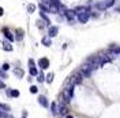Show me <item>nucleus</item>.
Here are the masks:
<instances>
[{"mask_svg": "<svg viewBox=\"0 0 120 118\" xmlns=\"http://www.w3.org/2000/svg\"><path fill=\"white\" fill-rule=\"evenodd\" d=\"M38 102H40L41 106H44V107H48V106H49V103H48V100H46L45 96H40V97H38Z\"/></svg>", "mask_w": 120, "mask_h": 118, "instance_id": "11", "label": "nucleus"}, {"mask_svg": "<svg viewBox=\"0 0 120 118\" xmlns=\"http://www.w3.org/2000/svg\"><path fill=\"white\" fill-rule=\"evenodd\" d=\"M30 76H38V72L36 67H30Z\"/></svg>", "mask_w": 120, "mask_h": 118, "instance_id": "21", "label": "nucleus"}, {"mask_svg": "<svg viewBox=\"0 0 120 118\" xmlns=\"http://www.w3.org/2000/svg\"><path fill=\"white\" fill-rule=\"evenodd\" d=\"M14 73L16 74V76H18L19 78H21V77H23V70H22V69H15Z\"/></svg>", "mask_w": 120, "mask_h": 118, "instance_id": "18", "label": "nucleus"}, {"mask_svg": "<svg viewBox=\"0 0 120 118\" xmlns=\"http://www.w3.org/2000/svg\"><path fill=\"white\" fill-rule=\"evenodd\" d=\"M3 118H14V117H12V115H10V114H4V117H3Z\"/></svg>", "mask_w": 120, "mask_h": 118, "instance_id": "30", "label": "nucleus"}, {"mask_svg": "<svg viewBox=\"0 0 120 118\" xmlns=\"http://www.w3.org/2000/svg\"><path fill=\"white\" fill-rule=\"evenodd\" d=\"M3 33H4V36H6V37L8 38V41H14L15 37L12 36V34H11V32H10V30H8L7 28H3Z\"/></svg>", "mask_w": 120, "mask_h": 118, "instance_id": "9", "label": "nucleus"}, {"mask_svg": "<svg viewBox=\"0 0 120 118\" xmlns=\"http://www.w3.org/2000/svg\"><path fill=\"white\" fill-rule=\"evenodd\" d=\"M40 17H41V18H42V19H44L45 25H48V26H49V23H51V21H49V19H48V17H46V15H45V13H42V11H41V13H40Z\"/></svg>", "mask_w": 120, "mask_h": 118, "instance_id": "13", "label": "nucleus"}, {"mask_svg": "<svg viewBox=\"0 0 120 118\" xmlns=\"http://www.w3.org/2000/svg\"><path fill=\"white\" fill-rule=\"evenodd\" d=\"M96 7H97L98 10H105V8H106V6H105L104 1H98V3H96Z\"/></svg>", "mask_w": 120, "mask_h": 118, "instance_id": "14", "label": "nucleus"}, {"mask_svg": "<svg viewBox=\"0 0 120 118\" xmlns=\"http://www.w3.org/2000/svg\"><path fill=\"white\" fill-rule=\"evenodd\" d=\"M57 33H59V28L57 26H49V30H48V36L49 37L57 36Z\"/></svg>", "mask_w": 120, "mask_h": 118, "instance_id": "6", "label": "nucleus"}, {"mask_svg": "<svg viewBox=\"0 0 120 118\" xmlns=\"http://www.w3.org/2000/svg\"><path fill=\"white\" fill-rule=\"evenodd\" d=\"M0 76H1V77H4V76H6V74H4V72H3V70H0Z\"/></svg>", "mask_w": 120, "mask_h": 118, "instance_id": "32", "label": "nucleus"}, {"mask_svg": "<svg viewBox=\"0 0 120 118\" xmlns=\"http://www.w3.org/2000/svg\"><path fill=\"white\" fill-rule=\"evenodd\" d=\"M64 15H66V18H67V19L70 21V22H74L75 19H76V14H75V11H74V10H67Z\"/></svg>", "mask_w": 120, "mask_h": 118, "instance_id": "4", "label": "nucleus"}, {"mask_svg": "<svg viewBox=\"0 0 120 118\" xmlns=\"http://www.w3.org/2000/svg\"><path fill=\"white\" fill-rule=\"evenodd\" d=\"M52 81H53V74H52V73H49L48 76H46V82H49V84H51Z\"/></svg>", "mask_w": 120, "mask_h": 118, "instance_id": "24", "label": "nucleus"}, {"mask_svg": "<svg viewBox=\"0 0 120 118\" xmlns=\"http://www.w3.org/2000/svg\"><path fill=\"white\" fill-rule=\"evenodd\" d=\"M1 69H3V72H7L8 69H10V65H8V63H4V65H3V67H1Z\"/></svg>", "mask_w": 120, "mask_h": 118, "instance_id": "26", "label": "nucleus"}, {"mask_svg": "<svg viewBox=\"0 0 120 118\" xmlns=\"http://www.w3.org/2000/svg\"><path fill=\"white\" fill-rule=\"evenodd\" d=\"M89 17H90V13H82V14L76 15V18H78V21L81 23H86L89 21Z\"/></svg>", "mask_w": 120, "mask_h": 118, "instance_id": "3", "label": "nucleus"}, {"mask_svg": "<svg viewBox=\"0 0 120 118\" xmlns=\"http://www.w3.org/2000/svg\"><path fill=\"white\" fill-rule=\"evenodd\" d=\"M104 3H105V6H106V8H108L115 4V0H104Z\"/></svg>", "mask_w": 120, "mask_h": 118, "instance_id": "20", "label": "nucleus"}, {"mask_svg": "<svg viewBox=\"0 0 120 118\" xmlns=\"http://www.w3.org/2000/svg\"><path fill=\"white\" fill-rule=\"evenodd\" d=\"M42 44L46 45V47H49V45L52 44V43H51V40H49L48 37H44V38H42Z\"/></svg>", "mask_w": 120, "mask_h": 118, "instance_id": "19", "label": "nucleus"}, {"mask_svg": "<svg viewBox=\"0 0 120 118\" xmlns=\"http://www.w3.org/2000/svg\"><path fill=\"white\" fill-rule=\"evenodd\" d=\"M4 114H6L4 111H3V110H0V118H3V117H4Z\"/></svg>", "mask_w": 120, "mask_h": 118, "instance_id": "29", "label": "nucleus"}, {"mask_svg": "<svg viewBox=\"0 0 120 118\" xmlns=\"http://www.w3.org/2000/svg\"><path fill=\"white\" fill-rule=\"evenodd\" d=\"M66 118H74L72 115H66Z\"/></svg>", "mask_w": 120, "mask_h": 118, "instance_id": "33", "label": "nucleus"}, {"mask_svg": "<svg viewBox=\"0 0 120 118\" xmlns=\"http://www.w3.org/2000/svg\"><path fill=\"white\" fill-rule=\"evenodd\" d=\"M34 10H36V6H34V4H29V6H27V11H29L30 14L34 13Z\"/></svg>", "mask_w": 120, "mask_h": 118, "instance_id": "22", "label": "nucleus"}, {"mask_svg": "<svg viewBox=\"0 0 120 118\" xmlns=\"http://www.w3.org/2000/svg\"><path fill=\"white\" fill-rule=\"evenodd\" d=\"M83 81V76H82V73L78 70V72H74V74L68 78V81H67V84H71V85H76V84H81V82Z\"/></svg>", "mask_w": 120, "mask_h": 118, "instance_id": "1", "label": "nucleus"}, {"mask_svg": "<svg viewBox=\"0 0 120 118\" xmlns=\"http://www.w3.org/2000/svg\"><path fill=\"white\" fill-rule=\"evenodd\" d=\"M0 110H3V111H10L11 109H10V106H8V104H3V103H0Z\"/></svg>", "mask_w": 120, "mask_h": 118, "instance_id": "17", "label": "nucleus"}, {"mask_svg": "<svg viewBox=\"0 0 120 118\" xmlns=\"http://www.w3.org/2000/svg\"><path fill=\"white\" fill-rule=\"evenodd\" d=\"M30 92H31V93H37V92H38V88L33 85V87H30Z\"/></svg>", "mask_w": 120, "mask_h": 118, "instance_id": "25", "label": "nucleus"}, {"mask_svg": "<svg viewBox=\"0 0 120 118\" xmlns=\"http://www.w3.org/2000/svg\"><path fill=\"white\" fill-rule=\"evenodd\" d=\"M38 66L41 67V69H48L49 67V60L46 58H41L38 60Z\"/></svg>", "mask_w": 120, "mask_h": 118, "instance_id": "7", "label": "nucleus"}, {"mask_svg": "<svg viewBox=\"0 0 120 118\" xmlns=\"http://www.w3.org/2000/svg\"><path fill=\"white\" fill-rule=\"evenodd\" d=\"M3 14H4V10H3V8L0 7V17H1V15H3Z\"/></svg>", "mask_w": 120, "mask_h": 118, "instance_id": "31", "label": "nucleus"}, {"mask_svg": "<svg viewBox=\"0 0 120 118\" xmlns=\"http://www.w3.org/2000/svg\"><path fill=\"white\" fill-rule=\"evenodd\" d=\"M4 88H6V84L0 80V89H4Z\"/></svg>", "mask_w": 120, "mask_h": 118, "instance_id": "28", "label": "nucleus"}, {"mask_svg": "<svg viewBox=\"0 0 120 118\" xmlns=\"http://www.w3.org/2000/svg\"><path fill=\"white\" fill-rule=\"evenodd\" d=\"M79 72L82 73V76H83V77H89L90 74H91V72H93V67L90 66L89 63H86V62H85V63H83L82 66H81V69H79Z\"/></svg>", "mask_w": 120, "mask_h": 118, "instance_id": "2", "label": "nucleus"}, {"mask_svg": "<svg viewBox=\"0 0 120 118\" xmlns=\"http://www.w3.org/2000/svg\"><path fill=\"white\" fill-rule=\"evenodd\" d=\"M6 93H7V96L18 97V96H19V91H18V89H11V91H10V89H7V91H6Z\"/></svg>", "mask_w": 120, "mask_h": 118, "instance_id": "10", "label": "nucleus"}, {"mask_svg": "<svg viewBox=\"0 0 120 118\" xmlns=\"http://www.w3.org/2000/svg\"><path fill=\"white\" fill-rule=\"evenodd\" d=\"M3 48H4L6 51H12V45H11V43H7V41L4 43V47H3Z\"/></svg>", "mask_w": 120, "mask_h": 118, "instance_id": "16", "label": "nucleus"}, {"mask_svg": "<svg viewBox=\"0 0 120 118\" xmlns=\"http://www.w3.org/2000/svg\"><path fill=\"white\" fill-rule=\"evenodd\" d=\"M37 81H38V82H44V81H45V76H44L42 73H40V74H38Z\"/></svg>", "mask_w": 120, "mask_h": 118, "instance_id": "23", "label": "nucleus"}, {"mask_svg": "<svg viewBox=\"0 0 120 118\" xmlns=\"http://www.w3.org/2000/svg\"><path fill=\"white\" fill-rule=\"evenodd\" d=\"M74 11H75V14H76V15L82 14V13H90L89 7H85V6H79V7H76V8H75Z\"/></svg>", "mask_w": 120, "mask_h": 118, "instance_id": "8", "label": "nucleus"}, {"mask_svg": "<svg viewBox=\"0 0 120 118\" xmlns=\"http://www.w3.org/2000/svg\"><path fill=\"white\" fill-rule=\"evenodd\" d=\"M23 34H25L23 29H16V36H15V38H16L18 41H21V40L23 38Z\"/></svg>", "mask_w": 120, "mask_h": 118, "instance_id": "12", "label": "nucleus"}, {"mask_svg": "<svg viewBox=\"0 0 120 118\" xmlns=\"http://www.w3.org/2000/svg\"><path fill=\"white\" fill-rule=\"evenodd\" d=\"M22 118H26V117H25V115H23V117H22Z\"/></svg>", "mask_w": 120, "mask_h": 118, "instance_id": "34", "label": "nucleus"}, {"mask_svg": "<svg viewBox=\"0 0 120 118\" xmlns=\"http://www.w3.org/2000/svg\"><path fill=\"white\" fill-rule=\"evenodd\" d=\"M57 113L61 114V115H67V114H68L67 104H59V106H57Z\"/></svg>", "mask_w": 120, "mask_h": 118, "instance_id": "5", "label": "nucleus"}, {"mask_svg": "<svg viewBox=\"0 0 120 118\" xmlns=\"http://www.w3.org/2000/svg\"><path fill=\"white\" fill-rule=\"evenodd\" d=\"M51 111H52V114H56L57 113V104L55 103V102L51 104Z\"/></svg>", "mask_w": 120, "mask_h": 118, "instance_id": "15", "label": "nucleus"}, {"mask_svg": "<svg viewBox=\"0 0 120 118\" xmlns=\"http://www.w3.org/2000/svg\"><path fill=\"white\" fill-rule=\"evenodd\" d=\"M29 67H36V63L33 59H29Z\"/></svg>", "mask_w": 120, "mask_h": 118, "instance_id": "27", "label": "nucleus"}]
</instances>
